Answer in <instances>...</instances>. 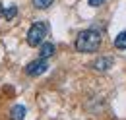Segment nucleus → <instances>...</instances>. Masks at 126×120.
I'll list each match as a JSON object with an SVG mask.
<instances>
[{
  "label": "nucleus",
  "mask_w": 126,
  "mask_h": 120,
  "mask_svg": "<svg viewBox=\"0 0 126 120\" xmlns=\"http://www.w3.org/2000/svg\"><path fill=\"white\" fill-rule=\"evenodd\" d=\"M103 2H105V0H87V4H89L91 8H97V6H101Z\"/></svg>",
  "instance_id": "obj_10"
},
{
  "label": "nucleus",
  "mask_w": 126,
  "mask_h": 120,
  "mask_svg": "<svg viewBox=\"0 0 126 120\" xmlns=\"http://www.w3.org/2000/svg\"><path fill=\"white\" fill-rule=\"evenodd\" d=\"M25 112H27V108L23 105H14L12 110H10V118L12 120H23L25 118Z\"/></svg>",
  "instance_id": "obj_6"
},
{
  "label": "nucleus",
  "mask_w": 126,
  "mask_h": 120,
  "mask_svg": "<svg viewBox=\"0 0 126 120\" xmlns=\"http://www.w3.org/2000/svg\"><path fill=\"white\" fill-rule=\"evenodd\" d=\"M112 64H114V60L110 58V56H103V58H97L93 62V68L97 72H107L112 68Z\"/></svg>",
  "instance_id": "obj_4"
},
{
  "label": "nucleus",
  "mask_w": 126,
  "mask_h": 120,
  "mask_svg": "<svg viewBox=\"0 0 126 120\" xmlns=\"http://www.w3.org/2000/svg\"><path fill=\"white\" fill-rule=\"evenodd\" d=\"M48 33V23L47 21H35L29 31H27V45L29 46H41Z\"/></svg>",
  "instance_id": "obj_2"
},
{
  "label": "nucleus",
  "mask_w": 126,
  "mask_h": 120,
  "mask_svg": "<svg viewBox=\"0 0 126 120\" xmlns=\"http://www.w3.org/2000/svg\"><path fill=\"white\" fill-rule=\"evenodd\" d=\"M114 46H116L118 50H126V31H122V33L116 35V39H114Z\"/></svg>",
  "instance_id": "obj_8"
},
{
  "label": "nucleus",
  "mask_w": 126,
  "mask_h": 120,
  "mask_svg": "<svg viewBox=\"0 0 126 120\" xmlns=\"http://www.w3.org/2000/svg\"><path fill=\"white\" fill-rule=\"evenodd\" d=\"M54 50H56V48H54V45H52V43H45V41H43V43H41V48H39V58H50V56H52V54H54Z\"/></svg>",
  "instance_id": "obj_5"
},
{
  "label": "nucleus",
  "mask_w": 126,
  "mask_h": 120,
  "mask_svg": "<svg viewBox=\"0 0 126 120\" xmlns=\"http://www.w3.org/2000/svg\"><path fill=\"white\" fill-rule=\"evenodd\" d=\"M52 2L54 0H33V6L37 10H47L48 6H52Z\"/></svg>",
  "instance_id": "obj_9"
},
{
  "label": "nucleus",
  "mask_w": 126,
  "mask_h": 120,
  "mask_svg": "<svg viewBox=\"0 0 126 120\" xmlns=\"http://www.w3.org/2000/svg\"><path fill=\"white\" fill-rule=\"evenodd\" d=\"M0 15H2V17H6V19L10 21V19H14V17L17 15V8L14 6V4H12V6H8V8L0 6Z\"/></svg>",
  "instance_id": "obj_7"
},
{
  "label": "nucleus",
  "mask_w": 126,
  "mask_h": 120,
  "mask_svg": "<svg viewBox=\"0 0 126 120\" xmlns=\"http://www.w3.org/2000/svg\"><path fill=\"white\" fill-rule=\"evenodd\" d=\"M47 70H48V62L45 58H37V60H33V62H29L25 66V74L31 75V77H37V75L45 74Z\"/></svg>",
  "instance_id": "obj_3"
},
{
  "label": "nucleus",
  "mask_w": 126,
  "mask_h": 120,
  "mask_svg": "<svg viewBox=\"0 0 126 120\" xmlns=\"http://www.w3.org/2000/svg\"><path fill=\"white\" fill-rule=\"evenodd\" d=\"M101 46V31L85 29L76 37V50L78 52H97Z\"/></svg>",
  "instance_id": "obj_1"
}]
</instances>
